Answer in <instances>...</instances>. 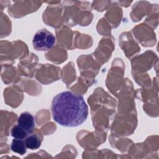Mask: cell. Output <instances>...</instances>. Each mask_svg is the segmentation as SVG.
I'll use <instances>...</instances> for the list:
<instances>
[{
  "instance_id": "cell-5",
  "label": "cell",
  "mask_w": 159,
  "mask_h": 159,
  "mask_svg": "<svg viewBox=\"0 0 159 159\" xmlns=\"http://www.w3.org/2000/svg\"><path fill=\"white\" fill-rule=\"evenodd\" d=\"M42 140L36 134L29 135L25 139V143L27 148L30 150L38 149L41 145Z\"/></svg>"
},
{
  "instance_id": "cell-3",
  "label": "cell",
  "mask_w": 159,
  "mask_h": 159,
  "mask_svg": "<svg viewBox=\"0 0 159 159\" xmlns=\"http://www.w3.org/2000/svg\"><path fill=\"white\" fill-rule=\"evenodd\" d=\"M18 125L30 134L35 125L34 117L28 112H24L20 114L17 120Z\"/></svg>"
},
{
  "instance_id": "cell-1",
  "label": "cell",
  "mask_w": 159,
  "mask_h": 159,
  "mask_svg": "<svg viewBox=\"0 0 159 159\" xmlns=\"http://www.w3.org/2000/svg\"><path fill=\"white\" fill-rule=\"evenodd\" d=\"M51 109L53 120L68 127L80 125L88 115V107L83 97L69 91L61 92L53 98Z\"/></svg>"
},
{
  "instance_id": "cell-6",
  "label": "cell",
  "mask_w": 159,
  "mask_h": 159,
  "mask_svg": "<svg viewBox=\"0 0 159 159\" xmlns=\"http://www.w3.org/2000/svg\"><path fill=\"white\" fill-rule=\"evenodd\" d=\"M11 136L14 139L25 140L29 135H30L26 130L22 128L19 125H14L11 131Z\"/></svg>"
},
{
  "instance_id": "cell-4",
  "label": "cell",
  "mask_w": 159,
  "mask_h": 159,
  "mask_svg": "<svg viewBox=\"0 0 159 159\" xmlns=\"http://www.w3.org/2000/svg\"><path fill=\"white\" fill-rule=\"evenodd\" d=\"M11 148L14 152L23 155L26 153L27 148L25 143V140L14 139L11 142Z\"/></svg>"
},
{
  "instance_id": "cell-2",
  "label": "cell",
  "mask_w": 159,
  "mask_h": 159,
  "mask_svg": "<svg viewBox=\"0 0 159 159\" xmlns=\"http://www.w3.org/2000/svg\"><path fill=\"white\" fill-rule=\"evenodd\" d=\"M34 48L38 51H47L51 49L55 43V37L45 29L36 32L32 40Z\"/></svg>"
}]
</instances>
